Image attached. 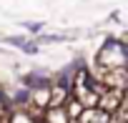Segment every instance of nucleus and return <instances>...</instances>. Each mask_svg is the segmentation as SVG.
<instances>
[{
	"mask_svg": "<svg viewBox=\"0 0 128 123\" xmlns=\"http://www.w3.org/2000/svg\"><path fill=\"white\" fill-rule=\"evenodd\" d=\"M96 68L100 70H118V68H128V50L116 40H106L100 45V50L96 53Z\"/></svg>",
	"mask_w": 128,
	"mask_h": 123,
	"instance_id": "obj_1",
	"label": "nucleus"
},
{
	"mask_svg": "<svg viewBox=\"0 0 128 123\" xmlns=\"http://www.w3.org/2000/svg\"><path fill=\"white\" fill-rule=\"evenodd\" d=\"M28 106L40 108V110H48L50 108V86L48 83H40L35 88H28Z\"/></svg>",
	"mask_w": 128,
	"mask_h": 123,
	"instance_id": "obj_2",
	"label": "nucleus"
},
{
	"mask_svg": "<svg viewBox=\"0 0 128 123\" xmlns=\"http://www.w3.org/2000/svg\"><path fill=\"white\" fill-rule=\"evenodd\" d=\"M120 106H123V93H120V90H106V93L100 96V100H98V110L106 113V116L118 113Z\"/></svg>",
	"mask_w": 128,
	"mask_h": 123,
	"instance_id": "obj_3",
	"label": "nucleus"
},
{
	"mask_svg": "<svg viewBox=\"0 0 128 123\" xmlns=\"http://www.w3.org/2000/svg\"><path fill=\"white\" fill-rule=\"evenodd\" d=\"M43 123H70V118H68L66 108H48Z\"/></svg>",
	"mask_w": 128,
	"mask_h": 123,
	"instance_id": "obj_4",
	"label": "nucleus"
},
{
	"mask_svg": "<svg viewBox=\"0 0 128 123\" xmlns=\"http://www.w3.org/2000/svg\"><path fill=\"white\" fill-rule=\"evenodd\" d=\"M63 108H66V113H68V118H70V120H78V118H80V113L86 110V108L80 106V100H76L73 96H70V100L63 106Z\"/></svg>",
	"mask_w": 128,
	"mask_h": 123,
	"instance_id": "obj_5",
	"label": "nucleus"
},
{
	"mask_svg": "<svg viewBox=\"0 0 128 123\" xmlns=\"http://www.w3.org/2000/svg\"><path fill=\"white\" fill-rule=\"evenodd\" d=\"M10 123H33L30 118H28V113H23V110H13V120Z\"/></svg>",
	"mask_w": 128,
	"mask_h": 123,
	"instance_id": "obj_6",
	"label": "nucleus"
},
{
	"mask_svg": "<svg viewBox=\"0 0 128 123\" xmlns=\"http://www.w3.org/2000/svg\"><path fill=\"white\" fill-rule=\"evenodd\" d=\"M123 106H126V108H128V90H126V93H123Z\"/></svg>",
	"mask_w": 128,
	"mask_h": 123,
	"instance_id": "obj_7",
	"label": "nucleus"
},
{
	"mask_svg": "<svg viewBox=\"0 0 128 123\" xmlns=\"http://www.w3.org/2000/svg\"><path fill=\"white\" fill-rule=\"evenodd\" d=\"M40 123H43V120H40Z\"/></svg>",
	"mask_w": 128,
	"mask_h": 123,
	"instance_id": "obj_8",
	"label": "nucleus"
}]
</instances>
